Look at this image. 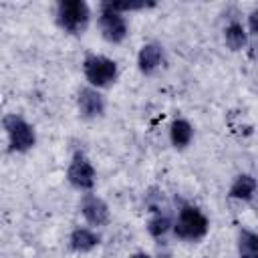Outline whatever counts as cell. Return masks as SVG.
<instances>
[{"label": "cell", "mask_w": 258, "mask_h": 258, "mask_svg": "<svg viewBox=\"0 0 258 258\" xmlns=\"http://www.w3.org/2000/svg\"><path fill=\"white\" fill-rule=\"evenodd\" d=\"M131 258H153L151 254H147V252H135Z\"/></svg>", "instance_id": "obj_17"}, {"label": "cell", "mask_w": 258, "mask_h": 258, "mask_svg": "<svg viewBox=\"0 0 258 258\" xmlns=\"http://www.w3.org/2000/svg\"><path fill=\"white\" fill-rule=\"evenodd\" d=\"M171 232L179 240L198 242V240L206 238V234L210 232V220L198 206L185 202V204L179 206V210L173 218Z\"/></svg>", "instance_id": "obj_1"}, {"label": "cell", "mask_w": 258, "mask_h": 258, "mask_svg": "<svg viewBox=\"0 0 258 258\" xmlns=\"http://www.w3.org/2000/svg\"><path fill=\"white\" fill-rule=\"evenodd\" d=\"M58 28L69 34H83L91 22V8L85 0H60L54 6Z\"/></svg>", "instance_id": "obj_2"}, {"label": "cell", "mask_w": 258, "mask_h": 258, "mask_svg": "<svg viewBox=\"0 0 258 258\" xmlns=\"http://www.w3.org/2000/svg\"><path fill=\"white\" fill-rule=\"evenodd\" d=\"M97 26H99L101 36H103L107 42H111V44H121V42L127 38V34H129V24H127L125 14L111 10L107 2H103V4L99 6Z\"/></svg>", "instance_id": "obj_5"}, {"label": "cell", "mask_w": 258, "mask_h": 258, "mask_svg": "<svg viewBox=\"0 0 258 258\" xmlns=\"http://www.w3.org/2000/svg\"><path fill=\"white\" fill-rule=\"evenodd\" d=\"M256 14H258V12L252 10L250 16H248V30H246L248 36H256Z\"/></svg>", "instance_id": "obj_16"}, {"label": "cell", "mask_w": 258, "mask_h": 258, "mask_svg": "<svg viewBox=\"0 0 258 258\" xmlns=\"http://www.w3.org/2000/svg\"><path fill=\"white\" fill-rule=\"evenodd\" d=\"M77 107H79V113L83 119H99L105 115L107 101L101 91H97L93 87H83L77 93Z\"/></svg>", "instance_id": "obj_8"}, {"label": "cell", "mask_w": 258, "mask_h": 258, "mask_svg": "<svg viewBox=\"0 0 258 258\" xmlns=\"http://www.w3.org/2000/svg\"><path fill=\"white\" fill-rule=\"evenodd\" d=\"M101 244V234L95 228H87V226H79L71 232L69 236V246L73 252L77 254H87L91 250H95Z\"/></svg>", "instance_id": "obj_10"}, {"label": "cell", "mask_w": 258, "mask_h": 258, "mask_svg": "<svg viewBox=\"0 0 258 258\" xmlns=\"http://www.w3.org/2000/svg\"><path fill=\"white\" fill-rule=\"evenodd\" d=\"M194 135H196V129L187 119L175 117L171 121V125H169V143L175 149H187L194 141Z\"/></svg>", "instance_id": "obj_11"}, {"label": "cell", "mask_w": 258, "mask_h": 258, "mask_svg": "<svg viewBox=\"0 0 258 258\" xmlns=\"http://www.w3.org/2000/svg\"><path fill=\"white\" fill-rule=\"evenodd\" d=\"M163 58H165L163 44L157 42V40H149L137 52V69H139L141 75L149 77L163 64Z\"/></svg>", "instance_id": "obj_9"}, {"label": "cell", "mask_w": 258, "mask_h": 258, "mask_svg": "<svg viewBox=\"0 0 258 258\" xmlns=\"http://www.w3.org/2000/svg\"><path fill=\"white\" fill-rule=\"evenodd\" d=\"M171 226H173V216L167 212V210H157V212H151V218L147 220V232L151 238L159 240L163 238L167 232H171Z\"/></svg>", "instance_id": "obj_14"}, {"label": "cell", "mask_w": 258, "mask_h": 258, "mask_svg": "<svg viewBox=\"0 0 258 258\" xmlns=\"http://www.w3.org/2000/svg\"><path fill=\"white\" fill-rule=\"evenodd\" d=\"M238 258H258V234L242 228L238 232Z\"/></svg>", "instance_id": "obj_15"}, {"label": "cell", "mask_w": 258, "mask_h": 258, "mask_svg": "<svg viewBox=\"0 0 258 258\" xmlns=\"http://www.w3.org/2000/svg\"><path fill=\"white\" fill-rule=\"evenodd\" d=\"M2 129L8 139L10 153H28L36 145V129L22 115L8 113L2 117Z\"/></svg>", "instance_id": "obj_3"}, {"label": "cell", "mask_w": 258, "mask_h": 258, "mask_svg": "<svg viewBox=\"0 0 258 258\" xmlns=\"http://www.w3.org/2000/svg\"><path fill=\"white\" fill-rule=\"evenodd\" d=\"M67 181L79 191H93V187L97 185V169L83 151H77L73 155L67 167Z\"/></svg>", "instance_id": "obj_6"}, {"label": "cell", "mask_w": 258, "mask_h": 258, "mask_svg": "<svg viewBox=\"0 0 258 258\" xmlns=\"http://www.w3.org/2000/svg\"><path fill=\"white\" fill-rule=\"evenodd\" d=\"M83 75L89 83V87L101 91V89H107L111 87L117 77H119V67L113 58L105 56V54H87L83 58Z\"/></svg>", "instance_id": "obj_4"}, {"label": "cell", "mask_w": 258, "mask_h": 258, "mask_svg": "<svg viewBox=\"0 0 258 258\" xmlns=\"http://www.w3.org/2000/svg\"><path fill=\"white\" fill-rule=\"evenodd\" d=\"M79 208H81V214H83L85 222L91 228H103L111 220V212H109L107 202L103 198H99L97 194H93V191H85L81 196Z\"/></svg>", "instance_id": "obj_7"}, {"label": "cell", "mask_w": 258, "mask_h": 258, "mask_svg": "<svg viewBox=\"0 0 258 258\" xmlns=\"http://www.w3.org/2000/svg\"><path fill=\"white\" fill-rule=\"evenodd\" d=\"M228 196L232 200H238V202H246L250 204L256 196V177L252 173H240L234 177L230 189H228Z\"/></svg>", "instance_id": "obj_12"}, {"label": "cell", "mask_w": 258, "mask_h": 258, "mask_svg": "<svg viewBox=\"0 0 258 258\" xmlns=\"http://www.w3.org/2000/svg\"><path fill=\"white\" fill-rule=\"evenodd\" d=\"M224 42L230 50H242L246 48L248 44V32H246V26L240 22V20H230L224 28Z\"/></svg>", "instance_id": "obj_13"}]
</instances>
